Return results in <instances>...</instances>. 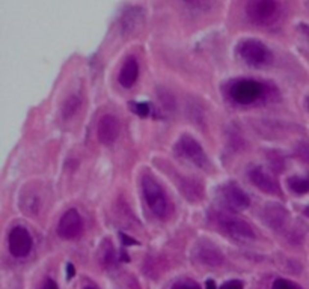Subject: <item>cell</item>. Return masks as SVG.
I'll list each match as a JSON object with an SVG mask.
<instances>
[{"label": "cell", "mask_w": 309, "mask_h": 289, "mask_svg": "<svg viewBox=\"0 0 309 289\" xmlns=\"http://www.w3.org/2000/svg\"><path fill=\"white\" fill-rule=\"evenodd\" d=\"M196 256H198V259L202 264H207L210 266H217L223 261V256H222L220 250L217 249L214 244H211L207 240L198 244V247H196Z\"/></svg>", "instance_id": "cell-12"}, {"label": "cell", "mask_w": 309, "mask_h": 289, "mask_svg": "<svg viewBox=\"0 0 309 289\" xmlns=\"http://www.w3.org/2000/svg\"><path fill=\"white\" fill-rule=\"evenodd\" d=\"M281 6L278 0H247L246 15L255 26H272L278 22Z\"/></svg>", "instance_id": "cell-2"}, {"label": "cell", "mask_w": 309, "mask_h": 289, "mask_svg": "<svg viewBox=\"0 0 309 289\" xmlns=\"http://www.w3.org/2000/svg\"><path fill=\"white\" fill-rule=\"evenodd\" d=\"M67 270H68V273H67V279H71L73 276H74V265L73 264H68V266H67Z\"/></svg>", "instance_id": "cell-24"}, {"label": "cell", "mask_w": 309, "mask_h": 289, "mask_svg": "<svg viewBox=\"0 0 309 289\" xmlns=\"http://www.w3.org/2000/svg\"><path fill=\"white\" fill-rule=\"evenodd\" d=\"M219 289H243V283L240 280H230L225 282Z\"/></svg>", "instance_id": "cell-21"}, {"label": "cell", "mask_w": 309, "mask_h": 289, "mask_svg": "<svg viewBox=\"0 0 309 289\" xmlns=\"http://www.w3.org/2000/svg\"><path fill=\"white\" fill-rule=\"evenodd\" d=\"M207 289H216V286H214V282H213V280H208V282H207Z\"/></svg>", "instance_id": "cell-25"}, {"label": "cell", "mask_w": 309, "mask_h": 289, "mask_svg": "<svg viewBox=\"0 0 309 289\" xmlns=\"http://www.w3.org/2000/svg\"><path fill=\"white\" fill-rule=\"evenodd\" d=\"M272 289H302L297 283L291 282V280H286V279H278L273 282Z\"/></svg>", "instance_id": "cell-17"}, {"label": "cell", "mask_w": 309, "mask_h": 289, "mask_svg": "<svg viewBox=\"0 0 309 289\" xmlns=\"http://www.w3.org/2000/svg\"><path fill=\"white\" fill-rule=\"evenodd\" d=\"M238 57L251 67H267L272 64L273 53L257 39H243L237 47Z\"/></svg>", "instance_id": "cell-4"}, {"label": "cell", "mask_w": 309, "mask_h": 289, "mask_svg": "<svg viewBox=\"0 0 309 289\" xmlns=\"http://www.w3.org/2000/svg\"><path fill=\"white\" fill-rule=\"evenodd\" d=\"M211 220L226 237H231L237 241H251L255 238V232L252 226L243 218L235 217L226 211L211 213Z\"/></svg>", "instance_id": "cell-1"}, {"label": "cell", "mask_w": 309, "mask_h": 289, "mask_svg": "<svg viewBox=\"0 0 309 289\" xmlns=\"http://www.w3.org/2000/svg\"><path fill=\"white\" fill-rule=\"evenodd\" d=\"M297 155H299L303 161L309 163V143H302V144H299V148H297Z\"/></svg>", "instance_id": "cell-19"}, {"label": "cell", "mask_w": 309, "mask_h": 289, "mask_svg": "<svg viewBox=\"0 0 309 289\" xmlns=\"http://www.w3.org/2000/svg\"><path fill=\"white\" fill-rule=\"evenodd\" d=\"M175 152L182 157L184 160H187L190 163H193L198 168H204L207 164V155H205L202 146L199 144V142L190 136H181L175 144Z\"/></svg>", "instance_id": "cell-6"}, {"label": "cell", "mask_w": 309, "mask_h": 289, "mask_svg": "<svg viewBox=\"0 0 309 289\" xmlns=\"http://www.w3.org/2000/svg\"><path fill=\"white\" fill-rule=\"evenodd\" d=\"M305 107H306V110L309 112V95H308L306 99H305Z\"/></svg>", "instance_id": "cell-26"}, {"label": "cell", "mask_w": 309, "mask_h": 289, "mask_svg": "<svg viewBox=\"0 0 309 289\" xmlns=\"http://www.w3.org/2000/svg\"><path fill=\"white\" fill-rule=\"evenodd\" d=\"M305 216L309 217V206H308V208H305Z\"/></svg>", "instance_id": "cell-27"}, {"label": "cell", "mask_w": 309, "mask_h": 289, "mask_svg": "<svg viewBox=\"0 0 309 289\" xmlns=\"http://www.w3.org/2000/svg\"><path fill=\"white\" fill-rule=\"evenodd\" d=\"M83 231V220L76 210H68L57 223V234L64 240H76Z\"/></svg>", "instance_id": "cell-9"}, {"label": "cell", "mask_w": 309, "mask_h": 289, "mask_svg": "<svg viewBox=\"0 0 309 289\" xmlns=\"http://www.w3.org/2000/svg\"><path fill=\"white\" fill-rule=\"evenodd\" d=\"M137 75H139V64H137V60L134 57H129L126 62H124V65L118 74V81H119V85L122 88H131L134 83H136V80H137Z\"/></svg>", "instance_id": "cell-13"}, {"label": "cell", "mask_w": 309, "mask_h": 289, "mask_svg": "<svg viewBox=\"0 0 309 289\" xmlns=\"http://www.w3.org/2000/svg\"><path fill=\"white\" fill-rule=\"evenodd\" d=\"M121 133V123L119 119L113 115L101 116L97 125V136L103 144H112Z\"/></svg>", "instance_id": "cell-10"}, {"label": "cell", "mask_w": 309, "mask_h": 289, "mask_svg": "<svg viewBox=\"0 0 309 289\" xmlns=\"http://www.w3.org/2000/svg\"><path fill=\"white\" fill-rule=\"evenodd\" d=\"M172 289H202V288H201L196 282L185 279V280H180V282H177V283L172 286Z\"/></svg>", "instance_id": "cell-18"}, {"label": "cell", "mask_w": 309, "mask_h": 289, "mask_svg": "<svg viewBox=\"0 0 309 289\" xmlns=\"http://www.w3.org/2000/svg\"><path fill=\"white\" fill-rule=\"evenodd\" d=\"M131 110H134L139 116H148V113H150V106L148 104H145V102H140V104H134V109H131Z\"/></svg>", "instance_id": "cell-20"}, {"label": "cell", "mask_w": 309, "mask_h": 289, "mask_svg": "<svg viewBox=\"0 0 309 289\" xmlns=\"http://www.w3.org/2000/svg\"><path fill=\"white\" fill-rule=\"evenodd\" d=\"M85 289H95V288H91V286H88V288H85Z\"/></svg>", "instance_id": "cell-28"}, {"label": "cell", "mask_w": 309, "mask_h": 289, "mask_svg": "<svg viewBox=\"0 0 309 289\" xmlns=\"http://www.w3.org/2000/svg\"><path fill=\"white\" fill-rule=\"evenodd\" d=\"M142 192L145 200L154 216L160 218H166L171 211V203L166 197V193L160 187V184L150 175L142 178Z\"/></svg>", "instance_id": "cell-3"}, {"label": "cell", "mask_w": 309, "mask_h": 289, "mask_svg": "<svg viewBox=\"0 0 309 289\" xmlns=\"http://www.w3.org/2000/svg\"><path fill=\"white\" fill-rule=\"evenodd\" d=\"M184 3H187V5H190V6H201L205 0H182Z\"/></svg>", "instance_id": "cell-23"}, {"label": "cell", "mask_w": 309, "mask_h": 289, "mask_svg": "<svg viewBox=\"0 0 309 289\" xmlns=\"http://www.w3.org/2000/svg\"><path fill=\"white\" fill-rule=\"evenodd\" d=\"M220 199L223 202V205L228 208L230 211H243L247 206L251 205V199L244 193L243 189H240L237 184L230 182L225 184L219 190Z\"/></svg>", "instance_id": "cell-7"}, {"label": "cell", "mask_w": 309, "mask_h": 289, "mask_svg": "<svg viewBox=\"0 0 309 289\" xmlns=\"http://www.w3.org/2000/svg\"><path fill=\"white\" fill-rule=\"evenodd\" d=\"M286 217H288V214L283 211V208H281V206H276V205L270 206V208H267V211H265L267 223H269L272 228H275L276 231L282 228Z\"/></svg>", "instance_id": "cell-14"}, {"label": "cell", "mask_w": 309, "mask_h": 289, "mask_svg": "<svg viewBox=\"0 0 309 289\" xmlns=\"http://www.w3.org/2000/svg\"><path fill=\"white\" fill-rule=\"evenodd\" d=\"M249 179L254 185L264 192V193H269V194H281V185L278 182V179L270 173L267 172L262 168H254L249 170Z\"/></svg>", "instance_id": "cell-11"}, {"label": "cell", "mask_w": 309, "mask_h": 289, "mask_svg": "<svg viewBox=\"0 0 309 289\" xmlns=\"http://www.w3.org/2000/svg\"><path fill=\"white\" fill-rule=\"evenodd\" d=\"M78 107H80V101H78V98H77V96H70V98L65 101V104H64V109H62V112H64V116H65V118H70V116H73V115L77 112Z\"/></svg>", "instance_id": "cell-16"}, {"label": "cell", "mask_w": 309, "mask_h": 289, "mask_svg": "<svg viewBox=\"0 0 309 289\" xmlns=\"http://www.w3.org/2000/svg\"><path fill=\"white\" fill-rule=\"evenodd\" d=\"M288 189L296 194H305L309 192V173L303 176H291L288 178Z\"/></svg>", "instance_id": "cell-15"}, {"label": "cell", "mask_w": 309, "mask_h": 289, "mask_svg": "<svg viewBox=\"0 0 309 289\" xmlns=\"http://www.w3.org/2000/svg\"><path fill=\"white\" fill-rule=\"evenodd\" d=\"M39 289H59L57 288V285H56V282L54 280H52V279H46L44 280V283L41 285V288Z\"/></svg>", "instance_id": "cell-22"}, {"label": "cell", "mask_w": 309, "mask_h": 289, "mask_svg": "<svg viewBox=\"0 0 309 289\" xmlns=\"http://www.w3.org/2000/svg\"><path fill=\"white\" fill-rule=\"evenodd\" d=\"M32 237L25 226H15L8 237V247L14 258H26L32 250Z\"/></svg>", "instance_id": "cell-8"}, {"label": "cell", "mask_w": 309, "mask_h": 289, "mask_svg": "<svg viewBox=\"0 0 309 289\" xmlns=\"http://www.w3.org/2000/svg\"><path fill=\"white\" fill-rule=\"evenodd\" d=\"M262 94H264L262 83L251 78H241L232 81L228 91L230 98L240 106L254 104L255 101H258L262 96Z\"/></svg>", "instance_id": "cell-5"}]
</instances>
